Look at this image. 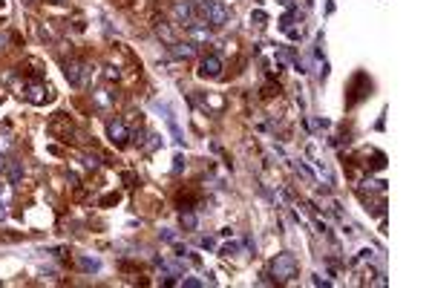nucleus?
I'll list each match as a JSON object with an SVG mask.
<instances>
[{"label": "nucleus", "mask_w": 432, "mask_h": 288, "mask_svg": "<svg viewBox=\"0 0 432 288\" xmlns=\"http://www.w3.org/2000/svg\"><path fill=\"white\" fill-rule=\"evenodd\" d=\"M271 277L274 282H291L297 274H300V262H297V257L294 254H277V259L271 262Z\"/></svg>", "instance_id": "f257e3e1"}, {"label": "nucleus", "mask_w": 432, "mask_h": 288, "mask_svg": "<svg viewBox=\"0 0 432 288\" xmlns=\"http://www.w3.org/2000/svg\"><path fill=\"white\" fill-rule=\"evenodd\" d=\"M64 75L72 86H87L89 78H92V66H89L87 61H69V64L64 66Z\"/></svg>", "instance_id": "f03ea898"}, {"label": "nucleus", "mask_w": 432, "mask_h": 288, "mask_svg": "<svg viewBox=\"0 0 432 288\" xmlns=\"http://www.w3.org/2000/svg\"><path fill=\"white\" fill-rule=\"evenodd\" d=\"M107 133H110V141L116 144V147H124V144L130 141V130L124 127L121 118H110V121H107Z\"/></svg>", "instance_id": "7ed1b4c3"}, {"label": "nucleus", "mask_w": 432, "mask_h": 288, "mask_svg": "<svg viewBox=\"0 0 432 288\" xmlns=\"http://www.w3.org/2000/svg\"><path fill=\"white\" fill-rule=\"evenodd\" d=\"M222 69H225V64H222L219 55H205L202 64H199V75H202V78H219Z\"/></svg>", "instance_id": "20e7f679"}, {"label": "nucleus", "mask_w": 432, "mask_h": 288, "mask_svg": "<svg viewBox=\"0 0 432 288\" xmlns=\"http://www.w3.org/2000/svg\"><path fill=\"white\" fill-rule=\"evenodd\" d=\"M173 21H176V26H191L196 17H193V6H191V0H176L173 3Z\"/></svg>", "instance_id": "39448f33"}, {"label": "nucleus", "mask_w": 432, "mask_h": 288, "mask_svg": "<svg viewBox=\"0 0 432 288\" xmlns=\"http://www.w3.org/2000/svg\"><path fill=\"white\" fill-rule=\"evenodd\" d=\"M231 21V9L219 0H211V9H208V21L205 23H213V26H225Z\"/></svg>", "instance_id": "423d86ee"}, {"label": "nucleus", "mask_w": 432, "mask_h": 288, "mask_svg": "<svg viewBox=\"0 0 432 288\" xmlns=\"http://www.w3.org/2000/svg\"><path fill=\"white\" fill-rule=\"evenodd\" d=\"M170 52H173L179 61H191V58H196L199 46L193 41H176V43H170Z\"/></svg>", "instance_id": "0eeeda50"}, {"label": "nucleus", "mask_w": 432, "mask_h": 288, "mask_svg": "<svg viewBox=\"0 0 432 288\" xmlns=\"http://www.w3.org/2000/svg\"><path fill=\"white\" fill-rule=\"evenodd\" d=\"M187 41H193L196 46H199V43H208V41H211V29H208V23L193 21L191 26H187Z\"/></svg>", "instance_id": "6e6552de"}, {"label": "nucleus", "mask_w": 432, "mask_h": 288, "mask_svg": "<svg viewBox=\"0 0 432 288\" xmlns=\"http://www.w3.org/2000/svg\"><path fill=\"white\" fill-rule=\"evenodd\" d=\"M26 101H29V104H44L46 86L41 84V81H29V84H26Z\"/></svg>", "instance_id": "1a4fd4ad"}, {"label": "nucleus", "mask_w": 432, "mask_h": 288, "mask_svg": "<svg viewBox=\"0 0 432 288\" xmlns=\"http://www.w3.org/2000/svg\"><path fill=\"white\" fill-rule=\"evenodd\" d=\"M3 173H6V182L9 185H21V179H23V161H6V167H3Z\"/></svg>", "instance_id": "9d476101"}, {"label": "nucleus", "mask_w": 432, "mask_h": 288, "mask_svg": "<svg viewBox=\"0 0 432 288\" xmlns=\"http://www.w3.org/2000/svg\"><path fill=\"white\" fill-rule=\"evenodd\" d=\"M49 133L52 136H66V141H69V133H72V124L66 121V115H58L55 121L49 124Z\"/></svg>", "instance_id": "9b49d317"}, {"label": "nucleus", "mask_w": 432, "mask_h": 288, "mask_svg": "<svg viewBox=\"0 0 432 288\" xmlns=\"http://www.w3.org/2000/svg\"><path fill=\"white\" fill-rule=\"evenodd\" d=\"M78 268L87 274H98L101 271V262H98L96 257H78Z\"/></svg>", "instance_id": "f8f14e48"}, {"label": "nucleus", "mask_w": 432, "mask_h": 288, "mask_svg": "<svg viewBox=\"0 0 432 288\" xmlns=\"http://www.w3.org/2000/svg\"><path fill=\"white\" fill-rule=\"evenodd\" d=\"M179 222H182L184 230H196V213H193V210H182Z\"/></svg>", "instance_id": "ddd939ff"}, {"label": "nucleus", "mask_w": 432, "mask_h": 288, "mask_svg": "<svg viewBox=\"0 0 432 288\" xmlns=\"http://www.w3.org/2000/svg\"><path fill=\"white\" fill-rule=\"evenodd\" d=\"M156 35H159L164 43H176V35H173V29L164 26V23H159V26H156Z\"/></svg>", "instance_id": "4468645a"}, {"label": "nucleus", "mask_w": 432, "mask_h": 288, "mask_svg": "<svg viewBox=\"0 0 432 288\" xmlns=\"http://www.w3.org/2000/svg\"><path fill=\"white\" fill-rule=\"evenodd\" d=\"M236 251H239V245H236V242H228V245H222V257H231V254H236Z\"/></svg>", "instance_id": "2eb2a0df"}, {"label": "nucleus", "mask_w": 432, "mask_h": 288, "mask_svg": "<svg viewBox=\"0 0 432 288\" xmlns=\"http://www.w3.org/2000/svg\"><path fill=\"white\" fill-rule=\"evenodd\" d=\"M144 136H147V133H144V130H133V133H130V138H133V144H144Z\"/></svg>", "instance_id": "dca6fc26"}, {"label": "nucleus", "mask_w": 432, "mask_h": 288, "mask_svg": "<svg viewBox=\"0 0 432 288\" xmlns=\"http://www.w3.org/2000/svg\"><path fill=\"white\" fill-rule=\"evenodd\" d=\"M147 138H150V141L144 144V150H147V153H153L156 147H159V144H161V138H159V136H147Z\"/></svg>", "instance_id": "f3484780"}, {"label": "nucleus", "mask_w": 432, "mask_h": 288, "mask_svg": "<svg viewBox=\"0 0 432 288\" xmlns=\"http://www.w3.org/2000/svg\"><path fill=\"white\" fill-rule=\"evenodd\" d=\"M182 285L184 288H199V285H202V280H196V277H182Z\"/></svg>", "instance_id": "a211bd4d"}, {"label": "nucleus", "mask_w": 432, "mask_h": 288, "mask_svg": "<svg viewBox=\"0 0 432 288\" xmlns=\"http://www.w3.org/2000/svg\"><path fill=\"white\" fill-rule=\"evenodd\" d=\"M159 237L164 239V242H176V230H161Z\"/></svg>", "instance_id": "6ab92c4d"}, {"label": "nucleus", "mask_w": 432, "mask_h": 288, "mask_svg": "<svg viewBox=\"0 0 432 288\" xmlns=\"http://www.w3.org/2000/svg\"><path fill=\"white\" fill-rule=\"evenodd\" d=\"M182 167H184V158H182V156H176V165H173V173H182Z\"/></svg>", "instance_id": "aec40b11"}, {"label": "nucleus", "mask_w": 432, "mask_h": 288, "mask_svg": "<svg viewBox=\"0 0 432 288\" xmlns=\"http://www.w3.org/2000/svg\"><path fill=\"white\" fill-rule=\"evenodd\" d=\"M199 245H202V248H208V251H211V248H213V239H211V237H205V239H202V242H199Z\"/></svg>", "instance_id": "412c9836"}, {"label": "nucleus", "mask_w": 432, "mask_h": 288, "mask_svg": "<svg viewBox=\"0 0 432 288\" xmlns=\"http://www.w3.org/2000/svg\"><path fill=\"white\" fill-rule=\"evenodd\" d=\"M112 202H118V196H104L101 205H112Z\"/></svg>", "instance_id": "4be33fe9"}, {"label": "nucleus", "mask_w": 432, "mask_h": 288, "mask_svg": "<svg viewBox=\"0 0 432 288\" xmlns=\"http://www.w3.org/2000/svg\"><path fill=\"white\" fill-rule=\"evenodd\" d=\"M6 219V208H3V202H0V222Z\"/></svg>", "instance_id": "5701e85b"}, {"label": "nucleus", "mask_w": 432, "mask_h": 288, "mask_svg": "<svg viewBox=\"0 0 432 288\" xmlns=\"http://www.w3.org/2000/svg\"><path fill=\"white\" fill-rule=\"evenodd\" d=\"M6 41H9V38L3 35V32H0V49H3V46H6Z\"/></svg>", "instance_id": "b1692460"}, {"label": "nucleus", "mask_w": 432, "mask_h": 288, "mask_svg": "<svg viewBox=\"0 0 432 288\" xmlns=\"http://www.w3.org/2000/svg\"><path fill=\"white\" fill-rule=\"evenodd\" d=\"M3 167H6V165H3V158H0V173H3Z\"/></svg>", "instance_id": "393cba45"}]
</instances>
